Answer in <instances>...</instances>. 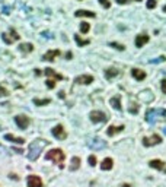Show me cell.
<instances>
[{
  "label": "cell",
  "mask_w": 166,
  "mask_h": 187,
  "mask_svg": "<svg viewBox=\"0 0 166 187\" xmlns=\"http://www.w3.org/2000/svg\"><path fill=\"white\" fill-rule=\"evenodd\" d=\"M74 41L77 43L79 47H83V45H88L89 44V39H82L79 35H76V34H74Z\"/></svg>",
  "instance_id": "d4e9b609"
},
{
  "label": "cell",
  "mask_w": 166,
  "mask_h": 187,
  "mask_svg": "<svg viewBox=\"0 0 166 187\" xmlns=\"http://www.w3.org/2000/svg\"><path fill=\"white\" fill-rule=\"evenodd\" d=\"M51 102V99H48V98H45V99H38V98H35L34 99V104L35 105H47V104H50Z\"/></svg>",
  "instance_id": "484cf974"
},
{
  "label": "cell",
  "mask_w": 166,
  "mask_h": 187,
  "mask_svg": "<svg viewBox=\"0 0 166 187\" xmlns=\"http://www.w3.org/2000/svg\"><path fill=\"white\" fill-rule=\"evenodd\" d=\"M90 31V25L88 22H82L80 23V32L82 34H88Z\"/></svg>",
  "instance_id": "4316f807"
},
{
  "label": "cell",
  "mask_w": 166,
  "mask_h": 187,
  "mask_svg": "<svg viewBox=\"0 0 166 187\" xmlns=\"http://www.w3.org/2000/svg\"><path fill=\"white\" fill-rule=\"evenodd\" d=\"M131 75H133V77L136 79V81H144V77H146V73H144V70H140V69H133L131 70Z\"/></svg>",
  "instance_id": "e0dca14e"
},
{
  "label": "cell",
  "mask_w": 166,
  "mask_h": 187,
  "mask_svg": "<svg viewBox=\"0 0 166 187\" xmlns=\"http://www.w3.org/2000/svg\"><path fill=\"white\" fill-rule=\"evenodd\" d=\"M89 164H90V167H95L96 165V156L95 155H90L89 156Z\"/></svg>",
  "instance_id": "1f68e13d"
},
{
  "label": "cell",
  "mask_w": 166,
  "mask_h": 187,
  "mask_svg": "<svg viewBox=\"0 0 166 187\" xmlns=\"http://www.w3.org/2000/svg\"><path fill=\"white\" fill-rule=\"evenodd\" d=\"M19 50H21L22 53H31L34 50V45L29 44V43H23V44L19 45Z\"/></svg>",
  "instance_id": "cb8c5ba5"
},
{
  "label": "cell",
  "mask_w": 166,
  "mask_h": 187,
  "mask_svg": "<svg viewBox=\"0 0 166 187\" xmlns=\"http://www.w3.org/2000/svg\"><path fill=\"white\" fill-rule=\"evenodd\" d=\"M128 111H130L131 114H137V113H138V105L136 104V102H133V104L130 105V108H128Z\"/></svg>",
  "instance_id": "83f0119b"
},
{
  "label": "cell",
  "mask_w": 166,
  "mask_h": 187,
  "mask_svg": "<svg viewBox=\"0 0 166 187\" xmlns=\"http://www.w3.org/2000/svg\"><path fill=\"white\" fill-rule=\"evenodd\" d=\"M26 184L28 187H42V180L38 176H28Z\"/></svg>",
  "instance_id": "30bf717a"
},
{
  "label": "cell",
  "mask_w": 166,
  "mask_h": 187,
  "mask_svg": "<svg viewBox=\"0 0 166 187\" xmlns=\"http://www.w3.org/2000/svg\"><path fill=\"white\" fill-rule=\"evenodd\" d=\"M2 38H3V41H5L6 44H12V43H15V41L19 39V35H18V32L13 29V28H10V31L3 34Z\"/></svg>",
  "instance_id": "5b68a950"
},
{
  "label": "cell",
  "mask_w": 166,
  "mask_h": 187,
  "mask_svg": "<svg viewBox=\"0 0 166 187\" xmlns=\"http://www.w3.org/2000/svg\"><path fill=\"white\" fill-rule=\"evenodd\" d=\"M114 167V161H112V158H105V160L102 161V164H101V168L104 171H108L111 170Z\"/></svg>",
  "instance_id": "d6986e66"
},
{
  "label": "cell",
  "mask_w": 166,
  "mask_h": 187,
  "mask_svg": "<svg viewBox=\"0 0 166 187\" xmlns=\"http://www.w3.org/2000/svg\"><path fill=\"white\" fill-rule=\"evenodd\" d=\"M156 7V0H147V9H155Z\"/></svg>",
  "instance_id": "d6a6232c"
},
{
  "label": "cell",
  "mask_w": 166,
  "mask_h": 187,
  "mask_svg": "<svg viewBox=\"0 0 166 187\" xmlns=\"http://www.w3.org/2000/svg\"><path fill=\"white\" fill-rule=\"evenodd\" d=\"M5 139H6V140H9V142L19 143V145H23V143H25V139H23V138H16V136H13V135H10V133L5 135Z\"/></svg>",
  "instance_id": "ac0fdd59"
},
{
  "label": "cell",
  "mask_w": 166,
  "mask_h": 187,
  "mask_svg": "<svg viewBox=\"0 0 166 187\" xmlns=\"http://www.w3.org/2000/svg\"><path fill=\"white\" fill-rule=\"evenodd\" d=\"M117 3H118V5H125L127 0H117Z\"/></svg>",
  "instance_id": "74e56055"
},
{
  "label": "cell",
  "mask_w": 166,
  "mask_h": 187,
  "mask_svg": "<svg viewBox=\"0 0 166 187\" xmlns=\"http://www.w3.org/2000/svg\"><path fill=\"white\" fill-rule=\"evenodd\" d=\"M3 13H6V15L10 13V7H3Z\"/></svg>",
  "instance_id": "8d00e7d4"
},
{
  "label": "cell",
  "mask_w": 166,
  "mask_h": 187,
  "mask_svg": "<svg viewBox=\"0 0 166 187\" xmlns=\"http://www.w3.org/2000/svg\"><path fill=\"white\" fill-rule=\"evenodd\" d=\"M77 18H83V16H88V18H95V12H90V10H77L74 13Z\"/></svg>",
  "instance_id": "7402d4cb"
},
{
  "label": "cell",
  "mask_w": 166,
  "mask_h": 187,
  "mask_svg": "<svg viewBox=\"0 0 166 187\" xmlns=\"http://www.w3.org/2000/svg\"><path fill=\"white\" fill-rule=\"evenodd\" d=\"M12 178V180H18V176H15V174H10V176H9Z\"/></svg>",
  "instance_id": "ab89813d"
},
{
  "label": "cell",
  "mask_w": 166,
  "mask_h": 187,
  "mask_svg": "<svg viewBox=\"0 0 166 187\" xmlns=\"http://www.w3.org/2000/svg\"><path fill=\"white\" fill-rule=\"evenodd\" d=\"M7 95H9L7 89L3 88V86H0V98H2V97H7Z\"/></svg>",
  "instance_id": "836d02e7"
},
{
  "label": "cell",
  "mask_w": 166,
  "mask_h": 187,
  "mask_svg": "<svg viewBox=\"0 0 166 187\" xmlns=\"http://www.w3.org/2000/svg\"><path fill=\"white\" fill-rule=\"evenodd\" d=\"M149 43V35H146V34H140L136 37V47H143L144 44H147Z\"/></svg>",
  "instance_id": "9a60e30c"
},
{
  "label": "cell",
  "mask_w": 166,
  "mask_h": 187,
  "mask_svg": "<svg viewBox=\"0 0 166 187\" xmlns=\"http://www.w3.org/2000/svg\"><path fill=\"white\" fill-rule=\"evenodd\" d=\"M0 2H3V0H0Z\"/></svg>",
  "instance_id": "bcb514c9"
},
{
  "label": "cell",
  "mask_w": 166,
  "mask_h": 187,
  "mask_svg": "<svg viewBox=\"0 0 166 187\" xmlns=\"http://www.w3.org/2000/svg\"><path fill=\"white\" fill-rule=\"evenodd\" d=\"M159 143H162V138L159 136V135H152L150 138H144L143 139V145L144 146H147V148H150V146H155V145H159Z\"/></svg>",
  "instance_id": "52a82bcc"
},
{
  "label": "cell",
  "mask_w": 166,
  "mask_h": 187,
  "mask_svg": "<svg viewBox=\"0 0 166 187\" xmlns=\"http://www.w3.org/2000/svg\"><path fill=\"white\" fill-rule=\"evenodd\" d=\"M88 145H89V148H92L93 151H99V149L106 148V142L102 140V139H99V138H95V139L88 140Z\"/></svg>",
  "instance_id": "8992f818"
},
{
  "label": "cell",
  "mask_w": 166,
  "mask_h": 187,
  "mask_svg": "<svg viewBox=\"0 0 166 187\" xmlns=\"http://www.w3.org/2000/svg\"><path fill=\"white\" fill-rule=\"evenodd\" d=\"M44 73L48 77H50V79H55V81H61V79H63V75H60V73H55V70H54V69H51V67H47V69H44Z\"/></svg>",
  "instance_id": "5bb4252c"
},
{
  "label": "cell",
  "mask_w": 166,
  "mask_h": 187,
  "mask_svg": "<svg viewBox=\"0 0 166 187\" xmlns=\"http://www.w3.org/2000/svg\"><path fill=\"white\" fill-rule=\"evenodd\" d=\"M66 57H67V60H70V59H72V53L69 51V53H67V54H66Z\"/></svg>",
  "instance_id": "f35d334b"
},
{
  "label": "cell",
  "mask_w": 166,
  "mask_h": 187,
  "mask_svg": "<svg viewBox=\"0 0 166 187\" xmlns=\"http://www.w3.org/2000/svg\"><path fill=\"white\" fill-rule=\"evenodd\" d=\"M124 130V126H109L108 130H106V135L108 136H115L117 133H121Z\"/></svg>",
  "instance_id": "2e32d148"
},
{
  "label": "cell",
  "mask_w": 166,
  "mask_h": 187,
  "mask_svg": "<svg viewBox=\"0 0 166 187\" xmlns=\"http://www.w3.org/2000/svg\"><path fill=\"white\" fill-rule=\"evenodd\" d=\"M136 2H141V0H136Z\"/></svg>",
  "instance_id": "f6af8a7d"
},
{
  "label": "cell",
  "mask_w": 166,
  "mask_h": 187,
  "mask_svg": "<svg viewBox=\"0 0 166 187\" xmlns=\"http://www.w3.org/2000/svg\"><path fill=\"white\" fill-rule=\"evenodd\" d=\"M163 12H166V5H165V6H163Z\"/></svg>",
  "instance_id": "ee69618b"
},
{
  "label": "cell",
  "mask_w": 166,
  "mask_h": 187,
  "mask_svg": "<svg viewBox=\"0 0 166 187\" xmlns=\"http://www.w3.org/2000/svg\"><path fill=\"white\" fill-rule=\"evenodd\" d=\"M60 54H61L60 50H50V51H47V53L44 54L42 60H45V61H53L55 57H58Z\"/></svg>",
  "instance_id": "7c38bea8"
},
{
  "label": "cell",
  "mask_w": 166,
  "mask_h": 187,
  "mask_svg": "<svg viewBox=\"0 0 166 187\" xmlns=\"http://www.w3.org/2000/svg\"><path fill=\"white\" fill-rule=\"evenodd\" d=\"M120 75V70L115 69V67H111V69H106L105 70V77L106 79H112V77H115Z\"/></svg>",
  "instance_id": "ffe728a7"
},
{
  "label": "cell",
  "mask_w": 166,
  "mask_h": 187,
  "mask_svg": "<svg viewBox=\"0 0 166 187\" xmlns=\"http://www.w3.org/2000/svg\"><path fill=\"white\" fill-rule=\"evenodd\" d=\"M109 45H111V47H114L115 50H120V51H122V50L125 48L122 44H118V43H109Z\"/></svg>",
  "instance_id": "f546056e"
},
{
  "label": "cell",
  "mask_w": 166,
  "mask_h": 187,
  "mask_svg": "<svg viewBox=\"0 0 166 187\" xmlns=\"http://www.w3.org/2000/svg\"><path fill=\"white\" fill-rule=\"evenodd\" d=\"M15 123H16V126L21 129V130H25V129H28V126H29V123H31V120L28 118L26 116H16L15 117Z\"/></svg>",
  "instance_id": "ba28073f"
},
{
  "label": "cell",
  "mask_w": 166,
  "mask_h": 187,
  "mask_svg": "<svg viewBox=\"0 0 166 187\" xmlns=\"http://www.w3.org/2000/svg\"><path fill=\"white\" fill-rule=\"evenodd\" d=\"M45 85H47V88H50V89H53V88H55V79H47V82H45Z\"/></svg>",
  "instance_id": "f1b7e54d"
},
{
  "label": "cell",
  "mask_w": 166,
  "mask_h": 187,
  "mask_svg": "<svg viewBox=\"0 0 166 187\" xmlns=\"http://www.w3.org/2000/svg\"><path fill=\"white\" fill-rule=\"evenodd\" d=\"M149 165L152 168H155V170H159V171H165L166 172V167H165V162L160 160H152L149 162Z\"/></svg>",
  "instance_id": "4fadbf2b"
},
{
  "label": "cell",
  "mask_w": 166,
  "mask_h": 187,
  "mask_svg": "<svg viewBox=\"0 0 166 187\" xmlns=\"http://www.w3.org/2000/svg\"><path fill=\"white\" fill-rule=\"evenodd\" d=\"M160 88H162V92H163V94H166V79H163V81H162V83H160Z\"/></svg>",
  "instance_id": "d590c367"
},
{
  "label": "cell",
  "mask_w": 166,
  "mask_h": 187,
  "mask_svg": "<svg viewBox=\"0 0 166 187\" xmlns=\"http://www.w3.org/2000/svg\"><path fill=\"white\" fill-rule=\"evenodd\" d=\"M109 104L115 108V110H118V111H121V99H120V97H114V98H111V101H109Z\"/></svg>",
  "instance_id": "44dd1931"
},
{
  "label": "cell",
  "mask_w": 166,
  "mask_h": 187,
  "mask_svg": "<svg viewBox=\"0 0 166 187\" xmlns=\"http://www.w3.org/2000/svg\"><path fill=\"white\" fill-rule=\"evenodd\" d=\"M45 160L54 161L55 164L60 165V168H63V162H64V160H66V155H64V152L58 148L51 149V151H48V152L45 154Z\"/></svg>",
  "instance_id": "7a4b0ae2"
},
{
  "label": "cell",
  "mask_w": 166,
  "mask_h": 187,
  "mask_svg": "<svg viewBox=\"0 0 166 187\" xmlns=\"http://www.w3.org/2000/svg\"><path fill=\"white\" fill-rule=\"evenodd\" d=\"M89 118H90L92 123H105V121H106V114H105V113H102V111L95 110V111H92V113L89 114Z\"/></svg>",
  "instance_id": "277c9868"
},
{
  "label": "cell",
  "mask_w": 166,
  "mask_h": 187,
  "mask_svg": "<svg viewBox=\"0 0 166 187\" xmlns=\"http://www.w3.org/2000/svg\"><path fill=\"white\" fill-rule=\"evenodd\" d=\"M74 82L79 83V85H89V83L93 82V76H90V75H82V76L76 77Z\"/></svg>",
  "instance_id": "8fae6325"
},
{
  "label": "cell",
  "mask_w": 166,
  "mask_h": 187,
  "mask_svg": "<svg viewBox=\"0 0 166 187\" xmlns=\"http://www.w3.org/2000/svg\"><path fill=\"white\" fill-rule=\"evenodd\" d=\"M58 97H60V98H64V92H63V91H61V92H58Z\"/></svg>",
  "instance_id": "60d3db41"
},
{
  "label": "cell",
  "mask_w": 166,
  "mask_h": 187,
  "mask_svg": "<svg viewBox=\"0 0 166 187\" xmlns=\"http://www.w3.org/2000/svg\"><path fill=\"white\" fill-rule=\"evenodd\" d=\"M159 116L166 117V110H163V108H156V110L153 108V110H149L146 113V121L150 123V124H153V123H156V120H157Z\"/></svg>",
  "instance_id": "3957f363"
},
{
  "label": "cell",
  "mask_w": 166,
  "mask_h": 187,
  "mask_svg": "<svg viewBox=\"0 0 166 187\" xmlns=\"http://www.w3.org/2000/svg\"><path fill=\"white\" fill-rule=\"evenodd\" d=\"M80 167V158L79 156H73L72 158V165H70V171H76Z\"/></svg>",
  "instance_id": "603a6c76"
},
{
  "label": "cell",
  "mask_w": 166,
  "mask_h": 187,
  "mask_svg": "<svg viewBox=\"0 0 166 187\" xmlns=\"http://www.w3.org/2000/svg\"><path fill=\"white\" fill-rule=\"evenodd\" d=\"M165 60H166L165 56H160V57H157L155 60H150V63H152V64H156V63H162V61H165Z\"/></svg>",
  "instance_id": "4dcf8cb0"
},
{
  "label": "cell",
  "mask_w": 166,
  "mask_h": 187,
  "mask_svg": "<svg viewBox=\"0 0 166 187\" xmlns=\"http://www.w3.org/2000/svg\"><path fill=\"white\" fill-rule=\"evenodd\" d=\"M163 133H165V135H166V127H163Z\"/></svg>",
  "instance_id": "7bdbcfd3"
},
{
  "label": "cell",
  "mask_w": 166,
  "mask_h": 187,
  "mask_svg": "<svg viewBox=\"0 0 166 187\" xmlns=\"http://www.w3.org/2000/svg\"><path fill=\"white\" fill-rule=\"evenodd\" d=\"M122 187H131V186H130V184H127V183H125V184H122Z\"/></svg>",
  "instance_id": "b9f144b4"
},
{
  "label": "cell",
  "mask_w": 166,
  "mask_h": 187,
  "mask_svg": "<svg viewBox=\"0 0 166 187\" xmlns=\"http://www.w3.org/2000/svg\"><path fill=\"white\" fill-rule=\"evenodd\" d=\"M99 3H101L102 6H104L105 9H108V7L111 6V2H109V0H99Z\"/></svg>",
  "instance_id": "e575fe53"
},
{
  "label": "cell",
  "mask_w": 166,
  "mask_h": 187,
  "mask_svg": "<svg viewBox=\"0 0 166 187\" xmlns=\"http://www.w3.org/2000/svg\"><path fill=\"white\" fill-rule=\"evenodd\" d=\"M48 145V140H44V139H37L34 140L31 145H29V152H28V158L31 161H35L39 156V152L44 149V146Z\"/></svg>",
  "instance_id": "6da1fadb"
},
{
  "label": "cell",
  "mask_w": 166,
  "mask_h": 187,
  "mask_svg": "<svg viewBox=\"0 0 166 187\" xmlns=\"http://www.w3.org/2000/svg\"><path fill=\"white\" fill-rule=\"evenodd\" d=\"M53 132V136L54 138H57L58 140H64V139L67 138V133H66V130H64V127L61 126V124H57V126L51 130Z\"/></svg>",
  "instance_id": "9c48e42d"
}]
</instances>
